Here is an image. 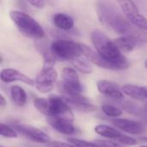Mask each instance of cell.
Returning a JSON list of instances; mask_svg holds the SVG:
<instances>
[{"instance_id": "1", "label": "cell", "mask_w": 147, "mask_h": 147, "mask_svg": "<svg viewBox=\"0 0 147 147\" xmlns=\"http://www.w3.org/2000/svg\"><path fill=\"white\" fill-rule=\"evenodd\" d=\"M96 9L100 22L121 35L133 36L135 28L110 0H97Z\"/></svg>"}, {"instance_id": "2", "label": "cell", "mask_w": 147, "mask_h": 147, "mask_svg": "<svg viewBox=\"0 0 147 147\" xmlns=\"http://www.w3.org/2000/svg\"><path fill=\"white\" fill-rule=\"evenodd\" d=\"M90 36L96 52L113 65L115 71L126 70L129 67V60L122 54L114 40H111L102 31L94 29Z\"/></svg>"}, {"instance_id": "3", "label": "cell", "mask_w": 147, "mask_h": 147, "mask_svg": "<svg viewBox=\"0 0 147 147\" xmlns=\"http://www.w3.org/2000/svg\"><path fill=\"white\" fill-rule=\"evenodd\" d=\"M9 17L18 30L25 36L34 39H42L45 36L43 28L28 14L19 10H12L9 12Z\"/></svg>"}, {"instance_id": "4", "label": "cell", "mask_w": 147, "mask_h": 147, "mask_svg": "<svg viewBox=\"0 0 147 147\" xmlns=\"http://www.w3.org/2000/svg\"><path fill=\"white\" fill-rule=\"evenodd\" d=\"M50 50L55 59L64 61H72L83 55L82 44L69 40H58L53 41Z\"/></svg>"}, {"instance_id": "5", "label": "cell", "mask_w": 147, "mask_h": 147, "mask_svg": "<svg viewBox=\"0 0 147 147\" xmlns=\"http://www.w3.org/2000/svg\"><path fill=\"white\" fill-rule=\"evenodd\" d=\"M47 117H58L69 120H74L73 112L69 103L60 96H51L48 97V112Z\"/></svg>"}, {"instance_id": "6", "label": "cell", "mask_w": 147, "mask_h": 147, "mask_svg": "<svg viewBox=\"0 0 147 147\" xmlns=\"http://www.w3.org/2000/svg\"><path fill=\"white\" fill-rule=\"evenodd\" d=\"M121 9L128 21L135 27L147 30V18L140 12L133 0H116Z\"/></svg>"}, {"instance_id": "7", "label": "cell", "mask_w": 147, "mask_h": 147, "mask_svg": "<svg viewBox=\"0 0 147 147\" xmlns=\"http://www.w3.org/2000/svg\"><path fill=\"white\" fill-rule=\"evenodd\" d=\"M58 79V72L54 67L45 68L37 74L35 78V88L36 90L42 93L47 94L51 92L54 89V84Z\"/></svg>"}, {"instance_id": "8", "label": "cell", "mask_w": 147, "mask_h": 147, "mask_svg": "<svg viewBox=\"0 0 147 147\" xmlns=\"http://www.w3.org/2000/svg\"><path fill=\"white\" fill-rule=\"evenodd\" d=\"M62 88L65 95L82 94L84 87L80 83L78 75L75 69L65 67L62 71Z\"/></svg>"}, {"instance_id": "9", "label": "cell", "mask_w": 147, "mask_h": 147, "mask_svg": "<svg viewBox=\"0 0 147 147\" xmlns=\"http://www.w3.org/2000/svg\"><path fill=\"white\" fill-rule=\"evenodd\" d=\"M13 127L16 131L22 134L30 140L35 143H49L51 141L50 137L42 130L27 124H14Z\"/></svg>"}, {"instance_id": "10", "label": "cell", "mask_w": 147, "mask_h": 147, "mask_svg": "<svg viewBox=\"0 0 147 147\" xmlns=\"http://www.w3.org/2000/svg\"><path fill=\"white\" fill-rule=\"evenodd\" d=\"M70 106L74 107L76 109L84 113H90L96 111L97 108L90 102V101L83 96L82 94H74V95H65L62 96Z\"/></svg>"}, {"instance_id": "11", "label": "cell", "mask_w": 147, "mask_h": 147, "mask_svg": "<svg viewBox=\"0 0 147 147\" xmlns=\"http://www.w3.org/2000/svg\"><path fill=\"white\" fill-rule=\"evenodd\" d=\"M112 124L117 127V129L121 130L129 134H141L146 131L145 125L138 121L129 120V119H114Z\"/></svg>"}, {"instance_id": "12", "label": "cell", "mask_w": 147, "mask_h": 147, "mask_svg": "<svg viewBox=\"0 0 147 147\" xmlns=\"http://www.w3.org/2000/svg\"><path fill=\"white\" fill-rule=\"evenodd\" d=\"M97 90L98 91L110 98H113L117 101L124 100V93L122 90L114 82L109 80H99L97 82Z\"/></svg>"}, {"instance_id": "13", "label": "cell", "mask_w": 147, "mask_h": 147, "mask_svg": "<svg viewBox=\"0 0 147 147\" xmlns=\"http://www.w3.org/2000/svg\"><path fill=\"white\" fill-rule=\"evenodd\" d=\"M0 78L1 81L3 83H12V82L19 81L30 86L35 85V81L34 79L23 74L22 72L12 68L3 69L0 73Z\"/></svg>"}, {"instance_id": "14", "label": "cell", "mask_w": 147, "mask_h": 147, "mask_svg": "<svg viewBox=\"0 0 147 147\" xmlns=\"http://www.w3.org/2000/svg\"><path fill=\"white\" fill-rule=\"evenodd\" d=\"M82 47H83V55L90 62L93 63L94 65H96L101 68H104V69H108V70H115L113 65L111 63H109L108 60H106L97 52L94 51L92 48L89 47L88 46H86L84 44H82Z\"/></svg>"}, {"instance_id": "15", "label": "cell", "mask_w": 147, "mask_h": 147, "mask_svg": "<svg viewBox=\"0 0 147 147\" xmlns=\"http://www.w3.org/2000/svg\"><path fill=\"white\" fill-rule=\"evenodd\" d=\"M47 122L55 131L62 134L71 135L76 133V128L72 121L69 120L58 117H47Z\"/></svg>"}, {"instance_id": "16", "label": "cell", "mask_w": 147, "mask_h": 147, "mask_svg": "<svg viewBox=\"0 0 147 147\" xmlns=\"http://www.w3.org/2000/svg\"><path fill=\"white\" fill-rule=\"evenodd\" d=\"M121 90L124 94L133 99L147 101V91L145 87H140L134 84H125L121 87Z\"/></svg>"}, {"instance_id": "17", "label": "cell", "mask_w": 147, "mask_h": 147, "mask_svg": "<svg viewBox=\"0 0 147 147\" xmlns=\"http://www.w3.org/2000/svg\"><path fill=\"white\" fill-rule=\"evenodd\" d=\"M114 42L121 52L129 53L135 48L139 40L131 35H121L117 39H115Z\"/></svg>"}, {"instance_id": "18", "label": "cell", "mask_w": 147, "mask_h": 147, "mask_svg": "<svg viewBox=\"0 0 147 147\" xmlns=\"http://www.w3.org/2000/svg\"><path fill=\"white\" fill-rule=\"evenodd\" d=\"M53 22L55 27L64 31H69L74 27L73 19L69 15H66L65 13L55 14L53 17Z\"/></svg>"}, {"instance_id": "19", "label": "cell", "mask_w": 147, "mask_h": 147, "mask_svg": "<svg viewBox=\"0 0 147 147\" xmlns=\"http://www.w3.org/2000/svg\"><path fill=\"white\" fill-rule=\"evenodd\" d=\"M94 130L97 134H99L104 138L114 140H117L122 134L118 129H115L109 125H103V124L96 126Z\"/></svg>"}, {"instance_id": "20", "label": "cell", "mask_w": 147, "mask_h": 147, "mask_svg": "<svg viewBox=\"0 0 147 147\" xmlns=\"http://www.w3.org/2000/svg\"><path fill=\"white\" fill-rule=\"evenodd\" d=\"M10 96L14 103L19 107L24 106L27 102V94L19 85H13L10 87Z\"/></svg>"}, {"instance_id": "21", "label": "cell", "mask_w": 147, "mask_h": 147, "mask_svg": "<svg viewBox=\"0 0 147 147\" xmlns=\"http://www.w3.org/2000/svg\"><path fill=\"white\" fill-rule=\"evenodd\" d=\"M71 62L72 65L74 66V68L76 70H78V71L82 72V73L90 74L93 71L92 66L90 65V64L89 63V60L87 59H84L81 57H79V58H77V59H73Z\"/></svg>"}, {"instance_id": "22", "label": "cell", "mask_w": 147, "mask_h": 147, "mask_svg": "<svg viewBox=\"0 0 147 147\" xmlns=\"http://www.w3.org/2000/svg\"><path fill=\"white\" fill-rule=\"evenodd\" d=\"M102 111L104 115L111 118H118L123 113L121 109L112 104H103L102 106Z\"/></svg>"}, {"instance_id": "23", "label": "cell", "mask_w": 147, "mask_h": 147, "mask_svg": "<svg viewBox=\"0 0 147 147\" xmlns=\"http://www.w3.org/2000/svg\"><path fill=\"white\" fill-rule=\"evenodd\" d=\"M121 106L123 107V109L134 115H139V116H145L146 117V111L143 109L139 108V106H137L136 104L130 102H124L123 103H121Z\"/></svg>"}, {"instance_id": "24", "label": "cell", "mask_w": 147, "mask_h": 147, "mask_svg": "<svg viewBox=\"0 0 147 147\" xmlns=\"http://www.w3.org/2000/svg\"><path fill=\"white\" fill-rule=\"evenodd\" d=\"M35 109L44 115H47L48 112V98H35L34 101Z\"/></svg>"}, {"instance_id": "25", "label": "cell", "mask_w": 147, "mask_h": 147, "mask_svg": "<svg viewBox=\"0 0 147 147\" xmlns=\"http://www.w3.org/2000/svg\"><path fill=\"white\" fill-rule=\"evenodd\" d=\"M0 134L2 137L7 139H16L17 138V134L14 128L7 126L4 123H1L0 125Z\"/></svg>"}, {"instance_id": "26", "label": "cell", "mask_w": 147, "mask_h": 147, "mask_svg": "<svg viewBox=\"0 0 147 147\" xmlns=\"http://www.w3.org/2000/svg\"><path fill=\"white\" fill-rule=\"evenodd\" d=\"M67 141L76 147H99L95 142H90V141L75 139V138H69Z\"/></svg>"}, {"instance_id": "27", "label": "cell", "mask_w": 147, "mask_h": 147, "mask_svg": "<svg viewBox=\"0 0 147 147\" xmlns=\"http://www.w3.org/2000/svg\"><path fill=\"white\" fill-rule=\"evenodd\" d=\"M116 142L120 143L121 145H125V146H136L138 144V141L130 137V136H127V135H124V134H121L117 140H115Z\"/></svg>"}, {"instance_id": "28", "label": "cell", "mask_w": 147, "mask_h": 147, "mask_svg": "<svg viewBox=\"0 0 147 147\" xmlns=\"http://www.w3.org/2000/svg\"><path fill=\"white\" fill-rule=\"evenodd\" d=\"M94 142L99 147H123L120 143H118L116 141L97 140H95Z\"/></svg>"}, {"instance_id": "29", "label": "cell", "mask_w": 147, "mask_h": 147, "mask_svg": "<svg viewBox=\"0 0 147 147\" xmlns=\"http://www.w3.org/2000/svg\"><path fill=\"white\" fill-rule=\"evenodd\" d=\"M26 1L35 8L40 9L45 6V0H26Z\"/></svg>"}, {"instance_id": "30", "label": "cell", "mask_w": 147, "mask_h": 147, "mask_svg": "<svg viewBox=\"0 0 147 147\" xmlns=\"http://www.w3.org/2000/svg\"><path fill=\"white\" fill-rule=\"evenodd\" d=\"M49 146L52 147H76L70 143H63V142H53Z\"/></svg>"}, {"instance_id": "31", "label": "cell", "mask_w": 147, "mask_h": 147, "mask_svg": "<svg viewBox=\"0 0 147 147\" xmlns=\"http://www.w3.org/2000/svg\"><path fill=\"white\" fill-rule=\"evenodd\" d=\"M6 104H7V102H6L4 96H3V94H1V96H0V105H1V107H4Z\"/></svg>"}, {"instance_id": "32", "label": "cell", "mask_w": 147, "mask_h": 147, "mask_svg": "<svg viewBox=\"0 0 147 147\" xmlns=\"http://www.w3.org/2000/svg\"><path fill=\"white\" fill-rule=\"evenodd\" d=\"M144 109H145V110L146 111V113H147V103L146 104V105H145V107H144Z\"/></svg>"}, {"instance_id": "33", "label": "cell", "mask_w": 147, "mask_h": 147, "mask_svg": "<svg viewBox=\"0 0 147 147\" xmlns=\"http://www.w3.org/2000/svg\"><path fill=\"white\" fill-rule=\"evenodd\" d=\"M145 66H146V68L147 69V59L146 60V62H145Z\"/></svg>"}, {"instance_id": "34", "label": "cell", "mask_w": 147, "mask_h": 147, "mask_svg": "<svg viewBox=\"0 0 147 147\" xmlns=\"http://www.w3.org/2000/svg\"><path fill=\"white\" fill-rule=\"evenodd\" d=\"M140 147H147V146H140Z\"/></svg>"}, {"instance_id": "35", "label": "cell", "mask_w": 147, "mask_h": 147, "mask_svg": "<svg viewBox=\"0 0 147 147\" xmlns=\"http://www.w3.org/2000/svg\"><path fill=\"white\" fill-rule=\"evenodd\" d=\"M145 88H146V91H147V86H145Z\"/></svg>"}, {"instance_id": "36", "label": "cell", "mask_w": 147, "mask_h": 147, "mask_svg": "<svg viewBox=\"0 0 147 147\" xmlns=\"http://www.w3.org/2000/svg\"><path fill=\"white\" fill-rule=\"evenodd\" d=\"M1 147H3V146H1Z\"/></svg>"}]
</instances>
